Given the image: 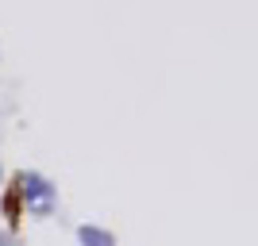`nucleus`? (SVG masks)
I'll return each instance as SVG.
<instances>
[{
  "label": "nucleus",
  "mask_w": 258,
  "mask_h": 246,
  "mask_svg": "<svg viewBox=\"0 0 258 246\" xmlns=\"http://www.w3.org/2000/svg\"><path fill=\"white\" fill-rule=\"evenodd\" d=\"M4 208H8V219L16 223V219H20V181H12V189H8V204H4Z\"/></svg>",
  "instance_id": "1"
}]
</instances>
